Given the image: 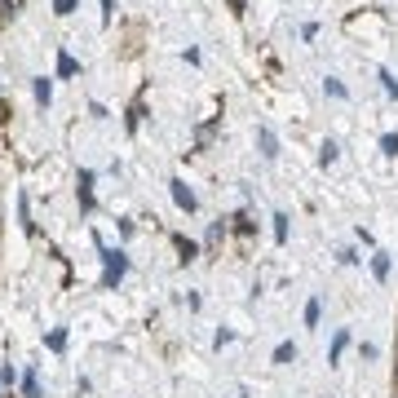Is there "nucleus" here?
<instances>
[{"instance_id": "f257e3e1", "label": "nucleus", "mask_w": 398, "mask_h": 398, "mask_svg": "<svg viewBox=\"0 0 398 398\" xmlns=\"http://www.w3.org/2000/svg\"><path fill=\"white\" fill-rule=\"evenodd\" d=\"M102 248V261H107V275H102V284L107 288H115L124 279V270H128V261H124V253H115V248H107V243H97Z\"/></svg>"}, {"instance_id": "0eeeda50", "label": "nucleus", "mask_w": 398, "mask_h": 398, "mask_svg": "<svg viewBox=\"0 0 398 398\" xmlns=\"http://www.w3.org/2000/svg\"><path fill=\"white\" fill-rule=\"evenodd\" d=\"M76 9V0H54V13H71Z\"/></svg>"}, {"instance_id": "39448f33", "label": "nucleus", "mask_w": 398, "mask_h": 398, "mask_svg": "<svg viewBox=\"0 0 398 398\" xmlns=\"http://www.w3.org/2000/svg\"><path fill=\"white\" fill-rule=\"evenodd\" d=\"M275 239H279V243L288 239V217H275Z\"/></svg>"}, {"instance_id": "f03ea898", "label": "nucleus", "mask_w": 398, "mask_h": 398, "mask_svg": "<svg viewBox=\"0 0 398 398\" xmlns=\"http://www.w3.org/2000/svg\"><path fill=\"white\" fill-rule=\"evenodd\" d=\"M173 199H177V204L186 208V212L195 208V195H191V186H186V181H173Z\"/></svg>"}, {"instance_id": "7ed1b4c3", "label": "nucleus", "mask_w": 398, "mask_h": 398, "mask_svg": "<svg viewBox=\"0 0 398 398\" xmlns=\"http://www.w3.org/2000/svg\"><path fill=\"white\" fill-rule=\"evenodd\" d=\"M76 71H80V62L71 54H58V76H76Z\"/></svg>"}, {"instance_id": "423d86ee", "label": "nucleus", "mask_w": 398, "mask_h": 398, "mask_svg": "<svg viewBox=\"0 0 398 398\" xmlns=\"http://www.w3.org/2000/svg\"><path fill=\"white\" fill-rule=\"evenodd\" d=\"M49 93H54V89H49V80H36V97H40V107L49 102Z\"/></svg>"}, {"instance_id": "20e7f679", "label": "nucleus", "mask_w": 398, "mask_h": 398, "mask_svg": "<svg viewBox=\"0 0 398 398\" xmlns=\"http://www.w3.org/2000/svg\"><path fill=\"white\" fill-rule=\"evenodd\" d=\"M380 151H385V155H398V133H385V138H380Z\"/></svg>"}]
</instances>
